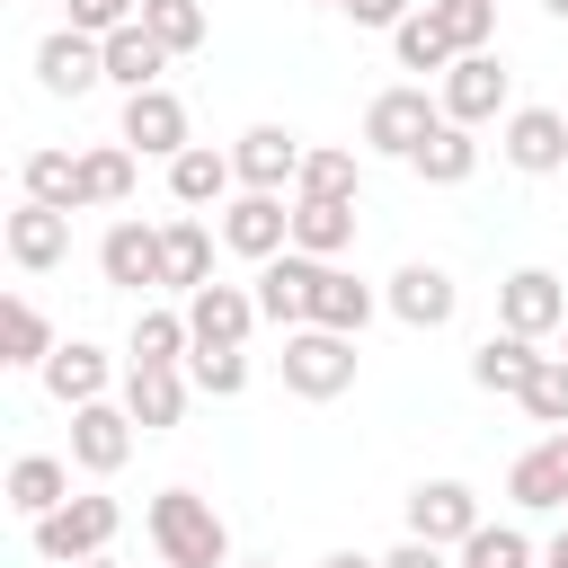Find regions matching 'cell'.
I'll list each match as a JSON object with an SVG mask.
<instances>
[{"mask_svg": "<svg viewBox=\"0 0 568 568\" xmlns=\"http://www.w3.org/2000/svg\"><path fill=\"white\" fill-rule=\"evenodd\" d=\"M390 53H399V71H453V62H462V44L435 27V9H408V18L390 27Z\"/></svg>", "mask_w": 568, "mask_h": 568, "instance_id": "obj_31", "label": "cell"}, {"mask_svg": "<svg viewBox=\"0 0 568 568\" xmlns=\"http://www.w3.org/2000/svg\"><path fill=\"white\" fill-rule=\"evenodd\" d=\"M186 390H195V373L186 364H124V408H133V426L142 435H169L178 417H186Z\"/></svg>", "mask_w": 568, "mask_h": 568, "instance_id": "obj_15", "label": "cell"}, {"mask_svg": "<svg viewBox=\"0 0 568 568\" xmlns=\"http://www.w3.org/2000/svg\"><path fill=\"white\" fill-rule=\"evenodd\" d=\"M462 568H532V541H524L515 524H479V532L462 541Z\"/></svg>", "mask_w": 568, "mask_h": 568, "instance_id": "obj_40", "label": "cell"}, {"mask_svg": "<svg viewBox=\"0 0 568 568\" xmlns=\"http://www.w3.org/2000/svg\"><path fill=\"white\" fill-rule=\"evenodd\" d=\"M160 248H169V266H160V284H169V293H195V284H213V231H204L195 213L160 222Z\"/></svg>", "mask_w": 568, "mask_h": 568, "instance_id": "obj_28", "label": "cell"}, {"mask_svg": "<svg viewBox=\"0 0 568 568\" xmlns=\"http://www.w3.org/2000/svg\"><path fill=\"white\" fill-rule=\"evenodd\" d=\"M355 186H364V160H355V151H302L293 195H337V204H355Z\"/></svg>", "mask_w": 568, "mask_h": 568, "instance_id": "obj_35", "label": "cell"}, {"mask_svg": "<svg viewBox=\"0 0 568 568\" xmlns=\"http://www.w3.org/2000/svg\"><path fill=\"white\" fill-rule=\"evenodd\" d=\"M497 151H506V169L550 178V169H568V115H559V106H506Z\"/></svg>", "mask_w": 568, "mask_h": 568, "instance_id": "obj_11", "label": "cell"}, {"mask_svg": "<svg viewBox=\"0 0 568 568\" xmlns=\"http://www.w3.org/2000/svg\"><path fill=\"white\" fill-rule=\"evenodd\" d=\"M53 346H62V337H53V320H44L27 293H9V302H0V364H44Z\"/></svg>", "mask_w": 568, "mask_h": 568, "instance_id": "obj_34", "label": "cell"}, {"mask_svg": "<svg viewBox=\"0 0 568 568\" xmlns=\"http://www.w3.org/2000/svg\"><path fill=\"white\" fill-rule=\"evenodd\" d=\"M311 275H320V257H302V248L266 257V266H257V311H266L275 328H302V320H311Z\"/></svg>", "mask_w": 568, "mask_h": 568, "instance_id": "obj_23", "label": "cell"}, {"mask_svg": "<svg viewBox=\"0 0 568 568\" xmlns=\"http://www.w3.org/2000/svg\"><path fill=\"white\" fill-rule=\"evenodd\" d=\"M169 195L186 204V213H222L231 195H240V169H231V151H213V142H186L178 160H169Z\"/></svg>", "mask_w": 568, "mask_h": 568, "instance_id": "obj_19", "label": "cell"}, {"mask_svg": "<svg viewBox=\"0 0 568 568\" xmlns=\"http://www.w3.org/2000/svg\"><path fill=\"white\" fill-rule=\"evenodd\" d=\"M541 9H550V18H559V27H568V0H541Z\"/></svg>", "mask_w": 568, "mask_h": 568, "instance_id": "obj_46", "label": "cell"}, {"mask_svg": "<svg viewBox=\"0 0 568 568\" xmlns=\"http://www.w3.org/2000/svg\"><path fill=\"white\" fill-rule=\"evenodd\" d=\"M142 27H151L169 53H195V44H204V0H142Z\"/></svg>", "mask_w": 568, "mask_h": 568, "instance_id": "obj_38", "label": "cell"}, {"mask_svg": "<svg viewBox=\"0 0 568 568\" xmlns=\"http://www.w3.org/2000/svg\"><path fill=\"white\" fill-rule=\"evenodd\" d=\"M9 257H18L27 275H53V266L71 257V213H62V204H36V195H27V204L9 213Z\"/></svg>", "mask_w": 568, "mask_h": 568, "instance_id": "obj_20", "label": "cell"}, {"mask_svg": "<svg viewBox=\"0 0 568 568\" xmlns=\"http://www.w3.org/2000/svg\"><path fill=\"white\" fill-rule=\"evenodd\" d=\"M98 80H106V36L53 27V36L36 44V89H44V98H89Z\"/></svg>", "mask_w": 568, "mask_h": 568, "instance_id": "obj_6", "label": "cell"}, {"mask_svg": "<svg viewBox=\"0 0 568 568\" xmlns=\"http://www.w3.org/2000/svg\"><path fill=\"white\" fill-rule=\"evenodd\" d=\"M328 9H346V0H328Z\"/></svg>", "mask_w": 568, "mask_h": 568, "instance_id": "obj_51", "label": "cell"}, {"mask_svg": "<svg viewBox=\"0 0 568 568\" xmlns=\"http://www.w3.org/2000/svg\"><path fill=\"white\" fill-rule=\"evenodd\" d=\"M80 568H115V559H106V550H98V559H80Z\"/></svg>", "mask_w": 568, "mask_h": 568, "instance_id": "obj_47", "label": "cell"}, {"mask_svg": "<svg viewBox=\"0 0 568 568\" xmlns=\"http://www.w3.org/2000/svg\"><path fill=\"white\" fill-rule=\"evenodd\" d=\"M320 568H382V559H373V550H328Z\"/></svg>", "mask_w": 568, "mask_h": 568, "instance_id": "obj_44", "label": "cell"}, {"mask_svg": "<svg viewBox=\"0 0 568 568\" xmlns=\"http://www.w3.org/2000/svg\"><path fill=\"white\" fill-rule=\"evenodd\" d=\"M231 169H240V186H266V195H284V186L302 178V142H293L284 124H248V133L231 142Z\"/></svg>", "mask_w": 568, "mask_h": 568, "instance_id": "obj_18", "label": "cell"}, {"mask_svg": "<svg viewBox=\"0 0 568 568\" xmlns=\"http://www.w3.org/2000/svg\"><path fill=\"white\" fill-rule=\"evenodd\" d=\"M115 524H124V506H115V497H62L53 515H36V524H27V541H36V559H44V568H80V559H98V550L115 541Z\"/></svg>", "mask_w": 568, "mask_h": 568, "instance_id": "obj_2", "label": "cell"}, {"mask_svg": "<svg viewBox=\"0 0 568 568\" xmlns=\"http://www.w3.org/2000/svg\"><path fill=\"white\" fill-rule=\"evenodd\" d=\"M408 532L462 550V541L479 532V497H470L462 479H417V488H408Z\"/></svg>", "mask_w": 568, "mask_h": 568, "instance_id": "obj_16", "label": "cell"}, {"mask_svg": "<svg viewBox=\"0 0 568 568\" xmlns=\"http://www.w3.org/2000/svg\"><path fill=\"white\" fill-rule=\"evenodd\" d=\"M186 373H195L204 399H240V390H248V355H240V346H195Z\"/></svg>", "mask_w": 568, "mask_h": 568, "instance_id": "obj_37", "label": "cell"}, {"mask_svg": "<svg viewBox=\"0 0 568 568\" xmlns=\"http://www.w3.org/2000/svg\"><path fill=\"white\" fill-rule=\"evenodd\" d=\"M559 346H568V320H559Z\"/></svg>", "mask_w": 568, "mask_h": 568, "instance_id": "obj_49", "label": "cell"}, {"mask_svg": "<svg viewBox=\"0 0 568 568\" xmlns=\"http://www.w3.org/2000/svg\"><path fill=\"white\" fill-rule=\"evenodd\" d=\"M160 266H169V248H160V222H106V240H98V275L115 284V293H151L160 284Z\"/></svg>", "mask_w": 568, "mask_h": 568, "instance_id": "obj_12", "label": "cell"}, {"mask_svg": "<svg viewBox=\"0 0 568 568\" xmlns=\"http://www.w3.org/2000/svg\"><path fill=\"white\" fill-rule=\"evenodd\" d=\"M470 133H479V124H453V115H444V124L408 151V169H417L426 186H462V178L479 169V142H470Z\"/></svg>", "mask_w": 568, "mask_h": 568, "instance_id": "obj_27", "label": "cell"}, {"mask_svg": "<svg viewBox=\"0 0 568 568\" xmlns=\"http://www.w3.org/2000/svg\"><path fill=\"white\" fill-rule=\"evenodd\" d=\"M435 9V27L462 44V53H488L497 44V0H426Z\"/></svg>", "mask_w": 568, "mask_h": 568, "instance_id": "obj_36", "label": "cell"}, {"mask_svg": "<svg viewBox=\"0 0 568 568\" xmlns=\"http://www.w3.org/2000/svg\"><path fill=\"white\" fill-rule=\"evenodd\" d=\"M222 248H231V257H248V266L284 257V248H293V204H284V195H266V186H240V195L222 204Z\"/></svg>", "mask_w": 568, "mask_h": 568, "instance_id": "obj_5", "label": "cell"}, {"mask_svg": "<svg viewBox=\"0 0 568 568\" xmlns=\"http://www.w3.org/2000/svg\"><path fill=\"white\" fill-rule=\"evenodd\" d=\"M62 497H71V462H62V453H18V462H9V506H18L27 524L53 515Z\"/></svg>", "mask_w": 568, "mask_h": 568, "instance_id": "obj_29", "label": "cell"}, {"mask_svg": "<svg viewBox=\"0 0 568 568\" xmlns=\"http://www.w3.org/2000/svg\"><path fill=\"white\" fill-rule=\"evenodd\" d=\"M408 9H417V0H346V18H355V27H382V36H390Z\"/></svg>", "mask_w": 568, "mask_h": 568, "instance_id": "obj_43", "label": "cell"}, {"mask_svg": "<svg viewBox=\"0 0 568 568\" xmlns=\"http://www.w3.org/2000/svg\"><path fill=\"white\" fill-rule=\"evenodd\" d=\"M169 62H178V53H169L142 18H124V27L106 36V80H115L124 98H133V89H160V71H169Z\"/></svg>", "mask_w": 568, "mask_h": 568, "instance_id": "obj_24", "label": "cell"}, {"mask_svg": "<svg viewBox=\"0 0 568 568\" xmlns=\"http://www.w3.org/2000/svg\"><path fill=\"white\" fill-rule=\"evenodd\" d=\"M115 142H133L142 160H178V151L195 142V124H186V98H178V89H133V98H124V124H115Z\"/></svg>", "mask_w": 568, "mask_h": 568, "instance_id": "obj_8", "label": "cell"}, {"mask_svg": "<svg viewBox=\"0 0 568 568\" xmlns=\"http://www.w3.org/2000/svg\"><path fill=\"white\" fill-rule=\"evenodd\" d=\"M435 124H444V98H426L417 80H399V89H382V98L364 106V151H373V160H408Z\"/></svg>", "mask_w": 568, "mask_h": 568, "instance_id": "obj_4", "label": "cell"}, {"mask_svg": "<svg viewBox=\"0 0 568 568\" xmlns=\"http://www.w3.org/2000/svg\"><path fill=\"white\" fill-rule=\"evenodd\" d=\"M382 568H453V550H444V541H417V532H408L399 550H382Z\"/></svg>", "mask_w": 568, "mask_h": 568, "instance_id": "obj_42", "label": "cell"}, {"mask_svg": "<svg viewBox=\"0 0 568 568\" xmlns=\"http://www.w3.org/2000/svg\"><path fill=\"white\" fill-rule=\"evenodd\" d=\"M435 98H444L453 124H488V115H506V62H497V53H462Z\"/></svg>", "mask_w": 568, "mask_h": 568, "instance_id": "obj_17", "label": "cell"}, {"mask_svg": "<svg viewBox=\"0 0 568 568\" xmlns=\"http://www.w3.org/2000/svg\"><path fill=\"white\" fill-rule=\"evenodd\" d=\"M524 417H532V426H568V355H541V364H532Z\"/></svg>", "mask_w": 568, "mask_h": 568, "instance_id": "obj_39", "label": "cell"}, {"mask_svg": "<svg viewBox=\"0 0 568 568\" xmlns=\"http://www.w3.org/2000/svg\"><path fill=\"white\" fill-rule=\"evenodd\" d=\"M541 568H568V524L550 532V550H541Z\"/></svg>", "mask_w": 568, "mask_h": 568, "instance_id": "obj_45", "label": "cell"}, {"mask_svg": "<svg viewBox=\"0 0 568 568\" xmlns=\"http://www.w3.org/2000/svg\"><path fill=\"white\" fill-rule=\"evenodd\" d=\"M284 390L293 399H337L355 390V337L346 328H284Z\"/></svg>", "mask_w": 568, "mask_h": 568, "instance_id": "obj_3", "label": "cell"}, {"mask_svg": "<svg viewBox=\"0 0 568 568\" xmlns=\"http://www.w3.org/2000/svg\"><path fill=\"white\" fill-rule=\"evenodd\" d=\"M257 320H266V311H257V284H195V293H186L195 346H248Z\"/></svg>", "mask_w": 568, "mask_h": 568, "instance_id": "obj_14", "label": "cell"}, {"mask_svg": "<svg viewBox=\"0 0 568 568\" xmlns=\"http://www.w3.org/2000/svg\"><path fill=\"white\" fill-rule=\"evenodd\" d=\"M44 390L62 399V408H89V399H106V382H115V364H106V346H89V337H62L44 364Z\"/></svg>", "mask_w": 568, "mask_h": 568, "instance_id": "obj_22", "label": "cell"}, {"mask_svg": "<svg viewBox=\"0 0 568 568\" xmlns=\"http://www.w3.org/2000/svg\"><path fill=\"white\" fill-rule=\"evenodd\" d=\"M160 568H178V559H160Z\"/></svg>", "mask_w": 568, "mask_h": 568, "instance_id": "obj_50", "label": "cell"}, {"mask_svg": "<svg viewBox=\"0 0 568 568\" xmlns=\"http://www.w3.org/2000/svg\"><path fill=\"white\" fill-rule=\"evenodd\" d=\"M532 346H541V337H515V328L479 337V346H470V382L497 390V399H524V382H532V364H541Z\"/></svg>", "mask_w": 568, "mask_h": 568, "instance_id": "obj_25", "label": "cell"}, {"mask_svg": "<svg viewBox=\"0 0 568 568\" xmlns=\"http://www.w3.org/2000/svg\"><path fill=\"white\" fill-rule=\"evenodd\" d=\"M559 320H568V284H559L550 266H515V275L497 284V328H515V337H559Z\"/></svg>", "mask_w": 568, "mask_h": 568, "instance_id": "obj_10", "label": "cell"}, {"mask_svg": "<svg viewBox=\"0 0 568 568\" xmlns=\"http://www.w3.org/2000/svg\"><path fill=\"white\" fill-rule=\"evenodd\" d=\"M248 568H275V559H248Z\"/></svg>", "mask_w": 568, "mask_h": 568, "instance_id": "obj_48", "label": "cell"}, {"mask_svg": "<svg viewBox=\"0 0 568 568\" xmlns=\"http://www.w3.org/2000/svg\"><path fill=\"white\" fill-rule=\"evenodd\" d=\"M195 355V328H186V311H160V302H142L133 311V355L124 364H186Z\"/></svg>", "mask_w": 568, "mask_h": 568, "instance_id": "obj_30", "label": "cell"}, {"mask_svg": "<svg viewBox=\"0 0 568 568\" xmlns=\"http://www.w3.org/2000/svg\"><path fill=\"white\" fill-rule=\"evenodd\" d=\"M71 462H80L89 479H115V470L133 462V408H124V399L71 408Z\"/></svg>", "mask_w": 568, "mask_h": 568, "instance_id": "obj_9", "label": "cell"}, {"mask_svg": "<svg viewBox=\"0 0 568 568\" xmlns=\"http://www.w3.org/2000/svg\"><path fill=\"white\" fill-rule=\"evenodd\" d=\"M124 18H142V0H71V27H89V36H115Z\"/></svg>", "mask_w": 568, "mask_h": 568, "instance_id": "obj_41", "label": "cell"}, {"mask_svg": "<svg viewBox=\"0 0 568 568\" xmlns=\"http://www.w3.org/2000/svg\"><path fill=\"white\" fill-rule=\"evenodd\" d=\"M373 311H382V293H373L364 275H346L337 257H320V275H311V328H346V337H364Z\"/></svg>", "mask_w": 568, "mask_h": 568, "instance_id": "obj_21", "label": "cell"}, {"mask_svg": "<svg viewBox=\"0 0 568 568\" xmlns=\"http://www.w3.org/2000/svg\"><path fill=\"white\" fill-rule=\"evenodd\" d=\"M142 524H151V550H160V559H178V568H231V524L213 515V497L160 488V497L142 506Z\"/></svg>", "mask_w": 568, "mask_h": 568, "instance_id": "obj_1", "label": "cell"}, {"mask_svg": "<svg viewBox=\"0 0 568 568\" xmlns=\"http://www.w3.org/2000/svg\"><path fill=\"white\" fill-rule=\"evenodd\" d=\"M18 186L36 195V204H62V213H89L80 204V151H27V169H18Z\"/></svg>", "mask_w": 568, "mask_h": 568, "instance_id": "obj_32", "label": "cell"}, {"mask_svg": "<svg viewBox=\"0 0 568 568\" xmlns=\"http://www.w3.org/2000/svg\"><path fill=\"white\" fill-rule=\"evenodd\" d=\"M506 497H515L524 515H559V506H568V426H550L541 444H524V453H515Z\"/></svg>", "mask_w": 568, "mask_h": 568, "instance_id": "obj_13", "label": "cell"}, {"mask_svg": "<svg viewBox=\"0 0 568 568\" xmlns=\"http://www.w3.org/2000/svg\"><path fill=\"white\" fill-rule=\"evenodd\" d=\"M293 248H302V257H346V248H355V204H337V195H293Z\"/></svg>", "mask_w": 568, "mask_h": 568, "instance_id": "obj_26", "label": "cell"}, {"mask_svg": "<svg viewBox=\"0 0 568 568\" xmlns=\"http://www.w3.org/2000/svg\"><path fill=\"white\" fill-rule=\"evenodd\" d=\"M382 311H390L399 328H453V311H462V284H453L435 257H408V266L382 284Z\"/></svg>", "mask_w": 568, "mask_h": 568, "instance_id": "obj_7", "label": "cell"}, {"mask_svg": "<svg viewBox=\"0 0 568 568\" xmlns=\"http://www.w3.org/2000/svg\"><path fill=\"white\" fill-rule=\"evenodd\" d=\"M133 142H89L80 151V204H124L133 195Z\"/></svg>", "mask_w": 568, "mask_h": 568, "instance_id": "obj_33", "label": "cell"}]
</instances>
